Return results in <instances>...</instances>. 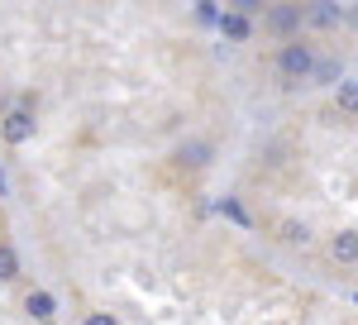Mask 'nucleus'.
Segmentation results:
<instances>
[{"instance_id": "obj_10", "label": "nucleus", "mask_w": 358, "mask_h": 325, "mask_svg": "<svg viewBox=\"0 0 358 325\" xmlns=\"http://www.w3.org/2000/svg\"><path fill=\"white\" fill-rule=\"evenodd\" d=\"M354 101H358V86H354V81H344V86H339V106L354 110Z\"/></svg>"}, {"instance_id": "obj_9", "label": "nucleus", "mask_w": 358, "mask_h": 325, "mask_svg": "<svg viewBox=\"0 0 358 325\" xmlns=\"http://www.w3.org/2000/svg\"><path fill=\"white\" fill-rule=\"evenodd\" d=\"M301 20V10H273V29H292Z\"/></svg>"}, {"instance_id": "obj_12", "label": "nucleus", "mask_w": 358, "mask_h": 325, "mask_svg": "<svg viewBox=\"0 0 358 325\" xmlns=\"http://www.w3.org/2000/svg\"><path fill=\"white\" fill-rule=\"evenodd\" d=\"M82 325H120V321H115L110 311H91V316H86V321H82Z\"/></svg>"}, {"instance_id": "obj_4", "label": "nucleus", "mask_w": 358, "mask_h": 325, "mask_svg": "<svg viewBox=\"0 0 358 325\" xmlns=\"http://www.w3.org/2000/svg\"><path fill=\"white\" fill-rule=\"evenodd\" d=\"M220 34L224 39H248V34H253V20L239 15V10H234V15H220Z\"/></svg>"}, {"instance_id": "obj_1", "label": "nucleus", "mask_w": 358, "mask_h": 325, "mask_svg": "<svg viewBox=\"0 0 358 325\" xmlns=\"http://www.w3.org/2000/svg\"><path fill=\"white\" fill-rule=\"evenodd\" d=\"M277 67H282V77L306 81V77H310V67H315V53H310V43H287V48L277 53Z\"/></svg>"}, {"instance_id": "obj_13", "label": "nucleus", "mask_w": 358, "mask_h": 325, "mask_svg": "<svg viewBox=\"0 0 358 325\" xmlns=\"http://www.w3.org/2000/svg\"><path fill=\"white\" fill-rule=\"evenodd\" d=\"M48 325H53V321H48Z\"/></svg>"}, {"instance_id": "obj_5", "label": "nucleus", "mask_w": 358, "mask_h": 325, "mask_svg": "<svg viewBox=\"0 0 358 325\" xmlns=\"http://www.w3.org/2000/svg\"><path fill=\"white\" fill-rule=\"evenodd\" d=\"M330 249H334V258H339V263H354V258H358V240H354V230H339Z\"/></svg>"}, {"instance_id": "obj_3", "label": "nucleus", "mask_w": 358, "mask_h": 325, "mask_svg": "<svg viewBox=\"0 0 358 325\" xmlns=\"http://www.w3.org/2000/svg\"><path fill=\"white\" fill-rule=\"evenodd\" d=\"M24 311H29L38 325H48V321H53V311H57V297H53V292H29Z\"/></svg>"}, {"instance_id": "obj_6", "label": "nucleus", "mask_w": 358, "mask_h": 325, "mask_svg": "<svg viewBox=\"0 0 358 325\" xmlns=\"http://www.w3.org/2000/svg\"><path fill=\"white\" fill-rule=\"evenodd\" d=\"M20 277V254L10 244H0V282H15Z\"/></svg>"}, {"instance_id": "obj_7", "label": "nucleus", "mask_w": 358, "mask_h": 325, "mask_svg": "<svg viewBox=\"0 0 358 325\" xmlns=\"http://www.w3.org/2000/svg\"><path fill=\"white\" fill-rule=\"evenodd\" d=\"M220 211H224L229 220H234V225H248V211L239 206V201H234V196H224V201H220Z\"/></svg>"}, {"instance_id": "obj_8", "label": "nucleus", "mask_w": 358, "mask_h": 325, "mask_svg": "<svg viewBox=\"0 0 358 325\" xmlns=\"http://www.w3.org/2000/svg\"><path fill=\"white\" fill-rule=\"evenodd\" d=\"M282 240L287 244H310V230H306V225H282Z\"/></svg>"}, {"instance_id": "obj_2", "label": "nucleus", "mask_w": 358, "mask_h": 325, "mask_svg": "<svg viewBox=\"0 0 358 325\" xmlns=\"http://www.w3.org/2000/svg\"><path fill=\"white\" fill-rule=\"evenodd\" d=\"M0 134L10 139V144H29V139H34V115H29V110H10L5 125H0Z\"/></svg>"}, {"instance_id": "obj_11", "label": "nucleus", "mask_w": 358, "mask_h": 325, "mask_svg": "<svg viewBox=\"0 0 358 325\" xmlns=\"http://www.w3.org/2000/svg\"><path fill=\"white\" fill-rule=\"evenodd\" d=\"M182 162H192V167H201V162H206V148H201V144H192V148H182Z\"/></svg>"}]
</instances>
